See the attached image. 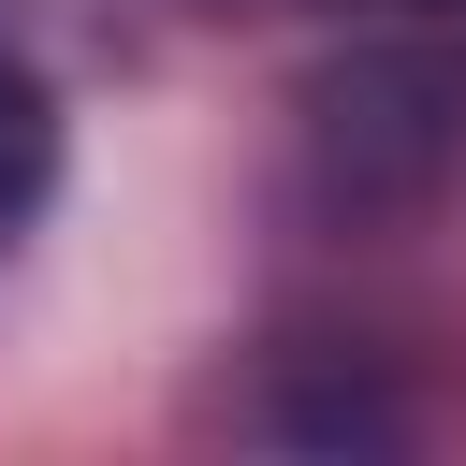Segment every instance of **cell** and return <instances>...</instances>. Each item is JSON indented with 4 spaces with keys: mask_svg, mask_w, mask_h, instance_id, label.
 <instances>
[{
    "mask_svg": "<svg viewBox=\"0 0 466 466\" xmlns=\"http://www.w3.org/2000/svg\"><path fill=\"white\" fill-rule=\"evenodd\" d=\"M44 189H58V87L0 44V248L44 218Z\"/></svg>",
    "mask_w": 466,
    "mask_h": 466,
    "instance_id": "obj_1",
    "label": "cell"
},
{
    "mask_svg": "<svg viewBox=\"0 0 466 466\" xmlns=\"http://www.w3.org/2000/svg\"><path fill=\"white\" fill-rule=\"evenodd\" d=\"M393 15H437V29H466V0H393Z\"/></svg>",
    "mask_w": 466,
    "mask_h": 466,
    "instance_id": "obj_2",
    "label": "cell"
}]
</instances>
